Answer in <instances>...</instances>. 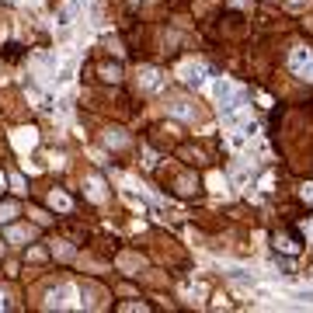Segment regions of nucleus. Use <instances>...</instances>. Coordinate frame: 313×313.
Returning a JSON list of instances; mask_svg holds the SVG:
<instances>
[{
    "label": "nucleus",
    "instance_id": "1",
    "mask_svg": "<svg viewBox=\"0 0 313 313\" xmlns=\"http://www.w3.org/2000/svg\"><path fill=\"white\" fill-rule=\"evenodd\" d=\"M10 143H14L18 154H28V150H35V143H38V132H35L32 126H21V129L10 132Z\"/></svg>",
    "mask_w": 313,
    "mask_h": 313
},
{
    "label": "nucleus",
    "instance_id": "2",
    "mask_svg": "<svg viewBox=\"0 0 313 313\" xmlns=\"http://www.w3.org/2000/svg\"><path fill=\"white\" fill-rule=\"evenodd\" d=\"M178 80H181L184 87H202V84H206V66H202V63H181Z\"/></svg>",
    "mask_w": 313,
    "mask_h": 313
},
{
    "label": "nucleus",
    "instance_id": "3",
    "mask_svg": "<svg viewBox=\"0 0 313 313\" xmlns=\"http://www.w3.org/2000/svg\"><path fill=\"white\" fill-rule=\"evenodd\" d=\"M70 296H74V286H60V289H52V292H49L46 306H49V310H63V306H74V303H70Z\"/></svg>",
    "mask_w": 313,
    "mask_h": 313
},
{
    "label": "nucleus",
    "instance_id": "4",
    "mask_svg": "<svg viewBox=\"0 0 313 313\" xmlns=\"http://www.w3.org/2000/svg\"><path fill=\"white\" fill-rule=\"evenodd\" d=\"M160 84H164V77H160V70H154V66H143V70H140V87H143L146 94H154V90H160Z\"/></svg>",
    "mask_w": 313,
    "mask_h": 313
},
{
    "label": "nucleus",
    "instance_id": "5",
    "mask_svg": "<svg viewBox=\"0 0 313 313\" xmlns=\"http://www.w3.org/2000/svg\"><path fill=\"white\" fill-rule=\"evenodd\" d=\"M32 70H35V77L46 80V84L52 80V70H49V56H46V52H35V56H32Z\"/></svg>",
    "mask_w": 313,
    "mask_h": 313
},
{
    "label": "nucleus",
    "instance_id": "6",
    "mask_svg": "<svg viewBox=\"0 0 313 313\" xmlns=\"http://www.w3.org/2000/svg\"><path fill=\"white\" fill-rule=\"evenodd\" d=\"M167 112H170L174 118H184V122H188V118H195V108H192L188 101H181V98H174V101H167Z\"/></svg>",
    "mask_w": 313,
    "mask_h": 313
},
{
    "label": "nucleus",
    "instance_id": "7",
    "mask_svg": "<svg viewBox=\"0 0 313 313\" xmlns=\"http://www.w3.org/2000/svg\"><path fill=\"white\" fill-rule=\"evenodd\" d=\"M49 206H52V209H60V212H70V209H74V198H70L66 192L52 188V192H49Z\"/></svg>",
    "mask_w": 313,
    "mask_h": 313
},
{
    "label": "nucleus",
    "instance_id": "8",
    "mask_svg": "<svg viewBox=\"0 0 313 313\" xmlns=\"http://www.w3.org/2000/svg\"><path fill=\"white\" fill-rule=\"evenodd\" d=\"M310 56H313V52L306 49V46H296V49L289 52V70H292V74H300V70H303V63H306Z\"/></svg>",
    "mask_w": 313,
    "mask_h": 313
},
{
    "label": "nucleus",
    "instance_id": "9",
    "mask_svg": "<svg viewBox=\"0 0 313 313\" xmlns=\"http://www.w3.org/2000/svg\"><path fill=\"white\" fill-rule=\"evenodd\" d=\"M77 7H80V0H70V4H66V7H63V10L56 14V24H60L63 32H66V28L74 24V18H77Z\"/></svg>",
    "mask_w": 313,
    "mask_h": 313
},
{
    "label": "nucleus",
    "instance_id": "10",
    "mask_svg": "<svg viewBox=\"0 0 313 313\" xmlns=\"http://www.w3.org/2000/svg\"><path fill=\"white\" fill-rule=\"evenodd\" d=\"M32 236H35L32 226H7V240H10V244H28Z\"/></svg>",
    "mask_w": 313,
    "mask_h": 313
},
{
    "label": "nucleus",
    "instance_id": "11",
    "mask_svg": "<svg viewBox=\"0 0 313 313\" xmlns=\"http://www.w3.org/2000/svg\"><path fill=\"white\" fill-rule=\"evenodd\" d=\"M212 90H216V101H220V104H223V101H230V98H234L236 90H240V87H234V84H230V80H216V87H212Z\"/></svg>",
    "mask_w": 313,
    "mask_h": 313
},
{
    "label": "nucleus",
    "instance_id": "12",
    "mask_svg": "<svg viewBox=\"0 0 313 313\" xmlns=\"http://www.w3.org/2000/svg\"><path fill=\"white\" fill-rule=\"evenodd\" d=\"M74 74H77V60L70 56V60H66V63L60 66V74H56V84H60V87H66V84L74 80Z\"/></svg>",
    "mask_w": 313,
    "mask_h": 313
},
{
    "label": "nucleus",
    "instance_id": "13",
    "mask_svg": "<svg viewBox=\"0 0 313 313\" xmlns=\"http://www.w3.org/2000/svg\"><path fill=\"white\" fill-rule=\"evenodd\" d=\"M104 143H108L112 150H122V146H129V136H126L122 129H108V132H104Z\"/></svg>",
    "mask_w": 313,
    "mask_h": 313
},
{
    "label": "nucleus",
    "instance_id": "14",
    "mask_svg": "<svg viewBox=\"0 0 313 313\" xmlns=\"http://www.w3.org/2000/svg\"><path fill=\"white\" fill-rule=\"evenodd\" d=\"M87 198H90V202H104V184H101V178H87Z\"/></svg>",
    "mask_w": 313,
    "mask_h": 313
},
{
    "label": "nucleus",
    "instance_id": "15",
    "mask_svg": "<svg viewBox=\"0 0 313 313\" xmlns=\"http://www.w3.org/2000/svg\"><path fill=\"white\" fill-rule=\"evenodd\" d=\"M275 244H278V250H286V254H296V250H300V244H296V240H292L289 234H282L278 240H275Z\"/></svg>",
    "mask_w": 313,
    "mask_h": 313
},
{
    "label": "nucleus",
    "instance_id": "16",
    "mask_svg": "<svg viewBox=\"0 0 313 313\" xmlns=\"http://www.w3.org/2000/svg\"><path fill=\"white\" fill-rule=\"evenodd\" d=\"M18 216V206L14 202H0V223H10Z\"/></svg>",
    "mask_w": 313,
    "mask_h": 313
},
{
    "label": "nucleus",
    "instance_id": "17",
    "mask_svg": "<svg viewBox=\"0 0 313 313\" xmlns=\"http://www.w3.org/2000/svg\"><path fill=\"white\" fill-rule=\"evenodd\" d=\"M7 181H10V188H14L18 195H24V192H28V184H24V178H21V174H10Z\"/></svg>",
    "mask_w": 313,
    "mask_h": 313
},
{
    "label": "nucleus",
    "instance_id": "18",
    "mask_svg": "<svg viewBox=\"0 0 313 313\" xmlns=\"http://www.w3.org/2000/svg\"><path fill=\"white\" fill-rule=\"evenodd\" d=\"M101 77H104V80H118V77H122V70H118L115 63H112V66L104 63V66H101Z\"/></svg>",
    "mask_w": 313,
    "mask_h": 313
},
{
    "label": "nucleus",
    "instance_id": "19",
    "mask_svg": "<svg viewBox=\"0 0 313 313\" xmlns=\"http://www.w3.org/2000/svg\"><path fill=\"white\" fill-rule=\"evenodd\" d=\"M209 188H212V192H220V195H223V192H226V181H223V178H220V174H209Z\"/></svg>",
    "mask_w": 313,
    "mask_h": 313
},
{
    "label": "nucleus",
    "instance_id": "20",
    "mask_svg": "<svg viewBox=\"0 0 313 313\" xmlns=\"http://www.w3.org/2000/svg\"><path fill=\"white\" fill-rule=\"evenodd\" d=\"M52 250H56V258H63V261H70V258H74V247H70V244H56Z\"/></svg>",
    "mask_w": 313,
    "mask_h": 313
},
{
    "label": "nucleus",
    "instance_id": "21",
    "mask_svg": "<svg viewBox=\"0 0 313 313\" xmlns=\"http://www.w3.org/2000/svg\"><path fill=\"white\" fill-rule=\"evenodd\" d=\"M178 192H195V178H178Z\"/></svg>",
    "mask_w": 313,
    "mask_h": 313
},
{
    "label": "nucleus",
    "instance_id": "22",
    "mask_svg": "<svg viewBox=\"0 0 313 313\" xmlns=\"http://www.w3.org/2000/svg\"><path fill=\"white\" fill-rule=\"evenodd\" d=\"M300 77L306 80V84H313V56L306 60V63H303V70H300Z\"/></svg>",
    "mask_w": 313,
    "mask_h": 313
},
{
    "label": "nucleus",
    "instance_id": "23",
    "mask_svg": "<svg viewBox=\"0 0 313 313\" xmlns=\"http://www.w3.org/2000/svg\"><path fill=\"white\" fill-rule=\"evenodd\" d=\"M247 181H250V178H247V170H244V167H236V170H234V184H236V188H244Z\"/></svg>",
    "mask_w": 313,
    "mask_h": 313
},
{
    "label": "nucleus",
    "instance_id": "24",
    "mask_svg": "<svg viewBox=\"0 0 313 313\" xmlns=\"http://www.w3.org/2000/svg\"><path fill=\"white\" fill-rule=\"evenodd\" d=\"M289 10H300V7H310V0H286Z\"/></svg>",
    "mask_w": 313,
    "mask_h": 313
},
{
    "label": "nucleus",
    "instance_id": "25",
    "mask_svg": "<svg viewBox=\"0 0 313 313\" xmlns=\"http://www.w3.org/2000/svg\"><path fill=\"white\" fill-rule=\"evenodd\" d=\"M28 258H32V261H42V258H46V250H42V247H32V250H28Z\"/></svg>",
    "mask_w": 313,
    "mask_h": 313
},
{
    "label": "nucleus",
    "instance_id": "26",
    "mask_svg": "<svg viewBox=\"0 0 313 313\" xmlns=\"http://www.w3.org/2000/svg\"><path fill=\"white\" fill-rule=\"evenodd\" d=\"M272 181H275V178H272V174H264V178H261V192H272Z\"/></svg>",
    "mask_w": 313,
    "mask_h": 313
},
{
    "label": "nucleus",
    "instance_id": "27",
    "mask_svg": "<svg viewBox=\"0 0 313 313\" xmlns=\"http://www.w3.org/2000/svg\"><path fill=\"white\" fill-rule=\"evenodd\" d=\"M143 156H146V160H143L146 167H156V154H154V150H146V154H143Z\"/></svg>",
    "mask_w": 313,
    "mask_h": 313
},
{
    "label": "nucleus",
    "instance_id": "28",
    "mask_svg": "<svg viewBox=\"0 0 313 313\" xmlns=\"http://www.w3.org/2000/svg\"><path fill=\"white\" fill-rule=\"evenodd\" d=\"M300 192H303V198H306V202H313V184H303Z\"/></svg>",
    "mask_w": 313,
    "mask_h": 313
},
{
    "label": "nucleus",
    "instance_id": "29",
    "mask_svg": "<svg viewBox=\"0 0 313 313\" xmlns=\"http://www.w3.org/2000/svg\"><path fill=\"white\" fill-rule=\"evenodd\" d=\"M300 300H303V303H313V289H303V292H300Z\"/></svg>",
    "mask_w": 313,
    "mask_h": 313
},
{
    "label": "nucleus",
    "instance_id": "30",
    "mask_svg": "<svg viewBox=\"0 0 313 313\" xmlns=\"http://www.w3.org/2000/svg\"><path fill=\"white\" fill-rule=\"evenodd\" d=\"M0 310H7V292L0 289Z\"/></svg>",
    "mask_w": 313,
    "mask_h": 313
},
{
    "label": "nucleus",
    "instance_id": "31",
    "mask_svg": "<svg viewBox=\"0 0 313 313\" xmlns=\"http://www.w3.org/2000/svg\"><path fill=\"white\" fill-rule=\"evenodd\" d=\"M303 230H306V234L313 236V223H310V220H306V223H303Z\"/></svg>",
    "mask_w": 313,
    "mask_h": 313
},
{
    "label": "nucleus",
    "instance_id": "32",
    "mask_svg": "<svg viewBox=\"0 0 313 313\" xmlns=\"http://www.w3.org/2000/svg\"><path fill=\"white\" fill-rule=\"evenodd\" d=\"M230 4H234V7H244V4H247V0H230Z\"/></svg>",
    "mask_w": 313,
    "mask_h": 313
},
{
    "label": "nucleus",
    "instance_id": "33",
    "mask_svg": "<svg viewBox=\"0 0 313 313\" xmlns=\"http://www.w3.org/2000/svg\"><path fill=\"white\" fill-rule=\"evenodd\" d=\"M4 184H7V178H4V174H0V192H4Z\"/></svg>",
    "mask_w": 313,
    "mask_h": 313
},
{
    "label": "nucleus",
    "instance_id": "34",
    "mask_svg": "<svg viewBox=\"0 0 313 313\" xmlns=\"http://www.w3.org/2000/svg\"><path fill=\"white\" fill-rule=\"evenodd\" d=\"M129 4H140V0H129Z\"/></svg>",
    "mask_w": 313,
    "mask_h": 313
}]
</instances>
